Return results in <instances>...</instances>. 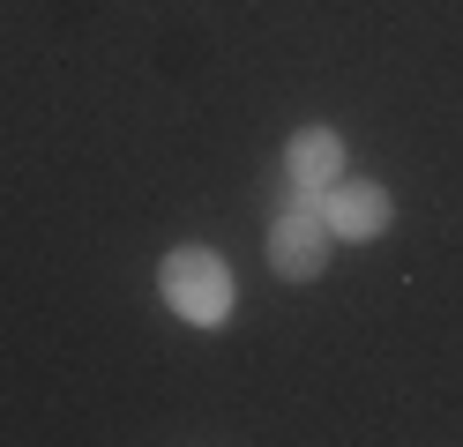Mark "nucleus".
Listing matches in <instances>:
<instances>
[{"instance_id":"obj_1","label":"nucleus","mask_w":463,"mask_h":447,"mask_svg":"<svg viewBox=\"0 0 463 447\" xmlns=\"http://www.w3.org/2000/svg\"><path fill=\"white\" fill-rule=\"evenodd\" d=\"M157 291H165V306L180 321H194V328H217L232 313V268L210 247H172L165 268H157Z\"/></svg>"},{"instance_id":"obj_2","label":"nucleus","mask_w":463,"mask_h":447,"mask_svg":"<svg viewBox=\"0 0 463 447\" xmlns=\"http://www.w3.org/2000/svg\"><path fill=\"white\" fill-rule=\"evenodd\" d=\"M322 261H329V224L314 217V209L277 217V231H269V268H277V276L307 284V276H322Z\"/></svg>"},{"instance_id":"obj_3","label":"nucleus","mask_w":463,"mask_h":447,"mask_svg":"<svg viewBox=\"0 0 463 447\" xmlns=\"http://www.w3.org/2000/svg\"><path fill=\"white\" fill-rule=\"evenodd\" d=\"M322 224H329V238H382L389 231V194L373 179H336L322 194Z\"/></svg>"},{"instance_id":"obj_4","label":"nucleus","mask_w":463,"mask_h":447,"mask_svg":"<svg viewBox=\"0 0 463 447\" xmlns=\"http://www.w3.org/2000/svg\"><path fill=\"white\" fill-rule=\"evenodd\" d=\"M284 172H292L299 194H329L336 179H344V142L329 127H299L292 149H284Z\"/></svg>"}]
</instances>
